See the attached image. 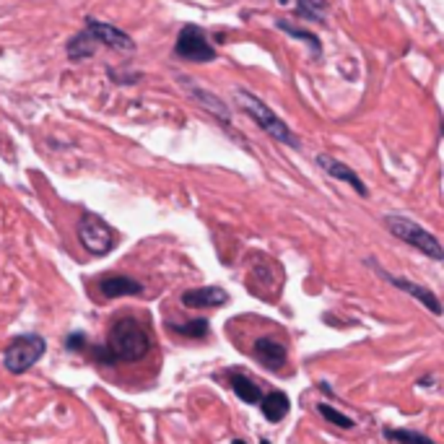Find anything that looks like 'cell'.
Returning a JSON list of instances; mask_svg holds the SVG:
<instances>
[{"mask_svg": "<svg viewBox=\"0 0 444 444\" xmlns=\"http://www.w3.org/2000/svg\"><path fill=\"white\" fill-rule=\"evenodd\" d=\"M385 226L393 237H398L400 242L415 247V250L423 252V255H429L431 260H444V250H442V244H439V239L434 237L431 231L423 229V226H418L415 221L405 218V216H385Z\"/></svg>", "mask_w": 444, "mask_h": 444, "instance_id": "2", "label": "cell"}, {"mask_svg": "<svg viewBox=\"0 0 444 444\" xmlns=\"http://www.w3.org/2000/svg\"><path fill=\"white\" fill-rule=\"evenodd\" d=\"M151 333L138 323L136 317H120L107 333V343L91 345V356L104 366H115L120 361L136 364L151 353Z\"/></svg>", "mask_w": 444, "mask_h": 444, "instance_id": "1", "label": "cell"}, {"mask_svg": "<svg viewBox=\"0 0 444 444\" xmlns=\"http://www.w3.org/2000/svg\"><path fill=\"white\" fill-rule=\"evenodd\" d=\"M252 356L258 358L266 369L278 372L281 366L286 364V345L276 340V338H258L255 345H252Z\"/></svg>", "mask_w": 444, "mask_h": 444, "instance_id": "10", "label": "cell"}, {"mask_svg": "<svg viewBox=\"0 0 444 444\" xmlns=\"http://www.w3.org/2000/svg\"><path fill=\"white\" fill-rule=\"evenodd\" d=\"M296 11L307 19H323L325 16V3L323 0H296Z\"/></svg>", "mask_w": 444, "mask_h": 444, "instance_id": "21", "label": "cell"}, {"mask_svg": "<svg viewBox=\"0 0 444 444\" xmlns=\"http://www.w3.org/2000/svg\"><path fill=\"white\" fill-rule=\"evenodd\" d=\"M99 291L107 299H117V296H136L143 291V286L138 281L128 278V276H104L99 281Z\"/></svg>", "mask_w": 444, "mask_h": 444, "instance_id": "12", "label": "cell"}, {"mask_svg": "<svg viewBox=\"0 0 444 444\" xmlns=\"http://www.w3.org/2000/svg\"><path fill=\"white\" fill-rule=\"evenodd\" d=\"M260 410H263V415H266V421L271 423H278L283 421L288 415V408H291V400H288L286 393H281V390H271L268 395H263L260 398Z\"/></svg>", "mask_w": 444, "mask_h": 444, "instance_id": "13", "label": "cell"}, {"mask_svg": "<svg viewBox=\"0 0 444 444\" xmlns=\"http://www.w3.org/2000/svg\"><path fill=\"white\" fill-rule=\"evenodd\" d=\"M86 31L96 39V42H104L120 52H136V42H133L122 29L112 26V24L96 21V19H86Z\"/></svg>", "mask_w": 444, "mask_h": 444, "instance_id": "7", "label": "cell"}, {"mask_svg": "<svg viewBox=\"0 0 444 444\" xmlns=\"http://www.w3.org/2000/svg\"><path fill=\"white\" fill-rule=\"evenodd\" d=\"M174 50H177L179 58L195 60V63H211V60L216 58V50L206 39L203 29L201 26H193V24H187L185 29L179 31Z\"/></svg>", "mask_w": 444, "mask_h": 444, "instance_id": "6", "label": "cell"}, {"mask_svg": "<svg viewBox=\"0 0 444 444\" xmlns=\"http://www.w3.org/2000/svg\"><path fill=\"white\" fill-rule=\"evenodd\" d=\"M44 351H47V343L42 335H36V333L19 335L8 343L6 353H3V366L11 374H24L44 356Z\"/></svg>", "mask_w": 444, "mask_h": 444, "instance_id": "4", "label": "cell"}, {"mask_svg": "<svg viewBox=\"0 0 444 444\" xmlns=\"http://www.w3.org/2000/svg\"><path fill=\"white\" fill-rule=\"evenodd\" d=\"M385 437L390 442H400V444H437L431 442L429 437H423L418 431H410V429H385Z\"/></svg>", "mask_w": 444, "mask_h": 444, "instance_id": "18", "label": "cell"}, {"mask_svg": "<svg viewBox=\"0 0 444 444\" xmlns=\"http://www.w3.org/2000/svg\"><path fill=\"white\" fill-rule=\"evenodd\" d=\"M237 101H239V107H242L244 112L252 117V120L258 122L260 128L266 130L273 141H278V143H286V146H294V148H299V141H296V138L288 133L286 122L281 120L278 115H273V109L268 107L266 101H260L258 96H252L250 91H237Z\"/></svg>", "mask_w": 444, "mask_h": 444, "instance_id": "3", "label": "cell"}, {"mask_svg": "<svg viewBox=\"0 0 444 444\" xmlns=\"http://www.w3.org/2000/svg\"><path fill=\"white\" fill-rule=\"evenodd\" d=\"M317 410H320V415H323V418H328L333 426H340V429H353V426H356V423H353V418L343 415L340 410H335L333 405H328V403H320V405H317Z\"/></svg>", "mask_w": 444, "mask_h": 444, "instance_id": "19", "label": "cell"}, {"mask_svg": "<svg viewBox=\"0 0 444 444\" xmlns=\"http://www.w3.org/2000/svg\"><path fill=\"white\" fill-rule=\"evenodd\" d=\"M278 29H283L286 34L296 36V39H304V42H309V47L315 50V55H320V52H323V47H320V39H317L312 31H304V29H299V26H294V24H288V21H278Z\"/></svg>", "mask_w": 444, "mask_h": 444, "instance_id": "20", "label": "cell"}, {"mask_svg": "<svg viewBox=\"0 0 444 444\" xmlns=\"http://www.w3.org/2000/svg\"><path fill=\"white\" fill-rule=\"evenodd\" d=\"M94 39L89 31H81V34H76L68 42V55H71V60H86V58H91L94 55Z\"/></svg>", "mask_w": 444, "mask_h": 444, "instance_id": "17", "label": "cell"}, {"mask_svg": "<svg viewBox=\"0 0 444 444\" xmlns=\"http://www.w3.org/2000/svg\"><path fill=\"white\" fill-rule=\"evenodd\" d=\"M229 380H231V390H234V395H237L239 400H244L247 405H258L260 398H263L260 385H255V382L247 380V377L239 372H229Z\"/></svg>", "mask_w": 444, "mask_h": 444, "instance_id": "14", "label": "cell"}, {"mask_svg": "<svg viewBox=\"0 0 444 444\" xmlns=\"http://www.w3.org/2000/svg\"><path fill=\"white\" fill-rule=\"evenodd\" d=\"M185 89H187V91H190V94H193L195 99L201 101V104L208 109V112H213V115L218 117V120L229 122V109L223 107V101H221V99H216L213 94L203 91V89H193V86H190V84H187V81H185Z\"/></svg>", "mask_w": 444, "mask_h": 444, "instance_id": "16", "label": "cell"}, {"mask_svg": "<svg viewBox=\"0 0 444 444\" xmlns=\"http://www.w3.org/2000/svg\"><path fill=\"white\" fill-rule=\"evenodd\" d=\"M229 304V294L221 286H203V288H187L182 294V307L187 309H216Z\"/></svg>", "mask_w": 444, "mask_h": 444, "instance_id": "9", "label": "cell"}, {"mask_svg": "<svg viewBox=\"0 0 444 444\" xmlns=\"http://www.w3.org/2000/svg\"><path fill=\"white\" fill-rule=\"evenodd\" d=\"M369 266H374L372 260H369ZM374 268H377V266H374ZM377 273H380L385 281H390L395 288H400V291H405V294L413 296L415 301H421V304L429 309L431 315H437V317L442 315V304H439V299H437V294H434V291L418 286V283H413V281H408V278H395V276H390V273L382 271V268H377Z\"/></svg>", "mask_w": 444, "mask_h": 444, "instance_id": "8", "label": "cell"}, {"mask_svg": "<svg viewBox=\"0 0 444 444\" xmlns=\"http://www.w3.org/2000/svg\"><path fill=\"white\" fill-rule=\"evenodd\" d=\"M260 444H271V442H268V439H263V442H260Z\"/></svg>", "mask_w": 444, "mask_h": 444, "instance_id": "24", "label": "cell"}, {"mask_svg": "<svg viewBox=\"0 0 444 444\" xmlns=\"http://www.w3.org/2000/svg\"><path fill=\"white\" fill-rule=\"evenodd\" d=\"M231 444H247V442H244V439H234Z\"/></svg>", "mask_w": 444, "mask_h": 444, "instance_id": "23", "label": "cell"}, {"mask_svg": "<svg viewBox=\"0 0 444 444\" xmlns=\"http://www.w3.org/2000/svg\"><path fill=\"white\" fill-rule=\"evenodd\" d=\"M169 333H177L182 338H193V340H203L211 333V325H208L206 317H195V320H187V323H169Z\"/></svg>", "mask_w": 444, "mask_h": 444, "instance_id": "15", "label": "cell"}, {"mask_svg": "<svg viewBox=\"0 0 444 444\" xmlns=\"http://www.w3.org/2000/svg\"><path fill=\"white\" fill-rule=\"evenodd\" d=\"M65 348H68V351H73V353H79V351H84V348H86V335H84V333H71V335L65 338Z\"/></svg>", "mask_w": 444, "mask_h": 444, "instance_id": "22", "label": "cell"}, {"mask_svg": "<svg viewBox=\"0 0 444 444\" xmlns=\"http://www.w3.org/2000/svg\"><path fill=\"white\" fill-rule=\"evenodd\" d=\"M317 166L323 169L325 174H330L333 179H340V182H348V185L356 190L361 198H366L369 195V190H366V185L361 182V177H358L356 172H353L351 166H345L343 161H338V158H333V156H328V153H320L317 156Z\"/></svg>", "mask_w": 444, "mask_h": 444, "instance_id": "11", "label": "cell"}, {"mask_svg": "<svg viewBox=\"0 0 444 444\" xmlns=\"http://www.w3.org/2000/svg\"><path fill=\"white\" fill-rule=\"evenodd\" d=\"M76 234H79L81 247L94 255V258H104L112 247H115V231L109 226L101 216L96 213H84L81 216L79 226H76Z\"/></svg>", "mask_w": 444, "mask_h": 444, "instance_id": "5", "label": "cell"}]
</instances>
